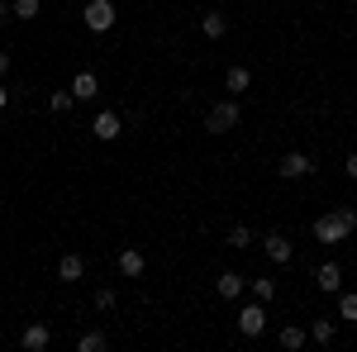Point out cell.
Returning a JSON list of instances; mask_svg holds the SVG:
<instances>
[{"label": "cell", "mask_w": 357, "mask_h": 352, "mask_svg": "<svg viewBox=\"0 0 357 352\" xmlns=\"http://www.w3.org/2000/svg\"><path fill=\"white\" fill-rule=\"evenodd\" d=\"M357 229V210H348V205H338V210H329V215L314 219V243L324 247H338L348 234Z\"/></svg>", "instance_id": "obj_1"}, {"label": "cell", "mask_w": 357, "mask_h": 352, "mask_svg": "<svg viewBox=\"0 0 357 352\" xmlns=\"http://www.w3.org/2000/svg\"><path fill=\"white\" fill-rule=\"evenodd\" d=\"M238 124H243V109H238V100H234V95H229V100H220V105L205 114V129H210V134H234Z\"/></svg>", "instance_id": "obj_2"}, {"label": "cell", "mask_w": 357, "mask_h": 352, "mask_svg": "<svg viewBox=\"0 0 357 352\" xmlns=\"http://www.w3.org/2000/svg\"><path fill=\"white\" fill-rule=\"evenodd\" d=\"M82 20H86L91 33H110V29H114V0H86Z\"/></svg>", "instance_id": "obj_3"}, {"label": "cell", "mask_w": 357, "mask_h": 352, "mask_svg": "<svg viewBox=\"0 0 357 352\" xmlns=\"http://www.w3.org/2000/svg\"><path fill=\"white\" fill-rule=\"evenodd\" d=\"M262 328H267V309H262V300L243 305V309H238V333H243V338H257Z\"/></svg>", "instance_id": "obj_4"}, {"label": "cell", "mask_w": 357, "mask_h": 352, "mask_svg": "<svg viewBox=\"0 0 357 352\" xmlns=\"http://www.w3.org/2000/svg\"><path fill=\"white\" fill-rule=\"evenodd\" d=\"M276 171H281L286 181H301V176L314 171V158H310V153H286V158L276 162Z\"/></svg>", "instance_id": "obj_5"}, {"label": "cell", "mask_w": 357, "mask_h": 352, "mask_svg": "<svg viewBox=\"0 0 357 352\" xmlns=\"http://www.w3.org/2000/svg\"><path fill=\"white\" fill-rule=\"evenodd\" d=\"M91 134L100 138V143H114V138L124 134V119H119L114 109H100V114H96V124H91Z\"/></svg>", "instance_id": "obj_6"}, {"label": "cell", "mask_w": 357, "mask_h": 352, "mask_svg": "<svg viewBox=\"0 0 357 352\" xmlns=\"http://www.w3.org/2000/svg\"><path fill=\"white\" fill-rule=\"evenodd\" d=\"M114 267H119V276H124V281H138V276L148 271V257H143L138 247H124V252L114 257Z\"/></svg>", "instance_id": "obj_7"}, {"label": "cell", "mask_w": 357, "mask_h": 352, "mask_svg": "<svg viewBox=\"0 0 357 352\" xmlns=\"http://www.w3.org/2000/svg\"><path fill=\"white\" fill-rule=\"evenodd\" d=\"M314 286H319L324 296H338V291H343V267H338V262H324V267L314 271Z\"/></svg>", "instance_id": "obj_8"}, {"label": "cell", "mask_w": 357, "mask_h": 352, "mask_svg": "<svg viewBox=\"0 0 357 352\" xmlns=\"http://www.w3.org/2000/svg\"><path fill=\"white\" fill-rule=\"evenodd\" d=\"M20 343H24L29 352H43L48 343H53V328H48V324H29L24 333H20Z\"/></svg>", "instance_id": "obj_9"}, {"label": "cell", "mask_w": 357, "mask_h": 352, "mask_svg": "<svg viewBox=\"0 0 357 352\" xmlns=\"http://www.w3.org/2000/svg\"><path fill=\"white\" fill-rule=\"evenodd\" d=\"M67 91H72L77 100H96V95H100V82H96V72H77Z\"/></svg>", "instance_id": "obj_10"}, {"label": "cell", "mask_w": 357, "mask_h": 352, "mask_svg": "<svg viewBox=\"0 0 357 352\" xmlns=\"http://www.w3.org/2000/svg\"><path fill=\"white\" fill-rule=\"evenodd\" d=\"M82 276H86L82 252H62V262H57V281H82Z\"/></svg>", "instance_id": "obj_11"}, {"label": "cell", "mask_w": 357, "mask_h": 352, "mask_svg": "<svg viewBox=\"0 0 357 352\" xmlns=\"http://www.w3.org/2000/svg\"><path fill=\"white\" fill-rule=\"evenodd\" d=\"M267 257H272L276 267H286V262L296 257V247H291V238H281V234H267Z\"/></svg>", "instance_id": "obj_12"}, {"label": "cell", "mask_w": 357, "mask_h": 352, "mask_svg": "<svg viewBox=\"0 0 357 352\" xmlns=\"http://www.w3.org/2000/svg\"><path fill=\"white\" fill-rule=\"evenodd\" d=\"M200 29H205V38H224L229 33V15L224 10H205L200 15Z\"/></svg>", "instance_id": "obj_13"}, {"label": "cell", "mask_w": 357, "mask_h": 352, "mask_svg": "<svg viewBox=\"0 0 357 352\" xmlns=\"http://www.w3.org/2000/svg\"><path fill=\"white\" fill-rule=\"evenodd\" d=\"M215 291H220V300H238L243 296V276L238 271H224L220 281H215Z\"/></svg>", "instance_id": "obj_14"}, {"label": "cell", "mask_w": 357, "mask_h": 352, "mask_svg": "<svg viewBox=\"0 0 357 352\" xmlns=\"http://www.w3.org/2000/svg\"><path fill=\"white\" fill-rule=\"evenodd\" d=\"M248 86H252V72H248V67H229V77H224V91H229V95H243Z\"/></svg>", "instance_id": "obj_15"}, {"label": "cell", "mask_w": 357, "mask_h": 352, "mask_svg": "<svg viewBox=\"0 0 357 352\" xmlns=\"http://www.w3.org/2000/svg\"><path fill=\"white\" fill-rule=\"evenodd\" d=\"M276 343H281L286 352H301V348H305V328H301V324H286L281 333H276Z\"/></svg>", "instance_id": "obj_16"}, {"label": "cell", "mask_w": 357, "mask_h": 352, "mask_svg": "<svg viewBox=\"0 0 357 352\" xmlns=\"http://www.w3.org/2000/svg\"><path fill=\"white\" fill-rule=\"evenodd\" d=\"M105 348H110V338H105L100 328H91V333L77 338V352H105Z\"/></svg>", "instance_id": "obj_17"}, {"label": "cell", "mask_w": 357, "mask_h": 352, "mask_svg": "<svg viewBox=\"0 0 357 352\" xmlns=\"http://www.w3.org/2000/svg\"><path fill=\"white\" fill-rule=\"evenodd\" d=\"M338 319H343V324L357 319V291H338Z\"/></svg>", "instance_id": "obj_18"}, {"label": "cell", "mask_w": 357, "mask_h": 352, "mask_svg": "<svg viewBox=\"0 0 357 352\" xmlns=\"http://www.w3.org/2000/svg\"><path fill=\"white\" fill-rule=\"evenodd\" d=\"M333 333H338V324H333V319H314V324H310V338H314L319 348H324V343H333Z\"/></svg>", "instance_id": "obj_19"}, {"label": "cell", "mask_w": 357, "mask_h": 352, "mask_svg": "<svg viewBox=\"0 0 357 352\" xmlns=\"http://www.w3.org/2000/svg\"><path fill=\"white\" fill-rule=\"evenodd\" d=\"M248 291H252V300H262V305H267V300L276 296V281H272V276H257V281H248Z\"/></svg>", "instance_id": "obj_20"}, {"label": "cell", "mask_w": 357, "mask_h": 352, "mask_svg": "<svg viewBox=\"0 0 357 352\" xmlns=\"http://www.w3.org/2000/svg\"><path fill=\"white\" fill-rule=\"evenodd\" d=\"M224 243H229V247H238V252H243V247H252V229H248V224H234Z\"/></svg>", "instance_id": "obj_21"}, {"label": "cell", "mask_w": 357, "mask_h": 352, "mask_svg": "<svg viewBox=\"0 0 357 352\" xmlns=\"http://www.w3.org/2000/svg\"><path fill=\"white\" fill-rule=\"evenodd\" d=\"M72 105H77V95H72V91H53V95H48V109H53V114H67Z\"/></svg>", "instance_id": "obj_22"}, {"label": "cell", "mask_w": 357, "mask_h": 352, "mask_svg": "<svg viewBox=\"0 0 357 352\" xmlns=\"http://www.w3.org/2000/svg\"><path fill=\"white\" fill-rule=\"evenodd\" d=\"M10 15L15 20H38V0H10Z\"/></svg>", "instance_id": "obj_23"}, {"label": "cell", "mask_w": 357, "mask_h": 352, "mask_svg": "<svg viewBox=\"0 0 357 352\" xmlns=\"http://www.w3.org/2000/svg\"><path fill=\"white\" fill-rule=\"evenodd\" d=\"M96 309H100V314L114 309V286H100V291H96Z\"/></svg>", "instance_id": "obj_24"}, {"label": "cell", "mask_w": 357, "mask_h": 352, "mask_svg": "<svg viewBox=\"0 0 357 352\" xmlns=\"http://www.w3.org/2000/svg\"><path fill=\"white\" fill-rule=\"evenodd\" d=\"M343 171H348V176L357 181V153H348V158H343Z\"/></svg>", "instance_id": "obj_25"}, {"label": "cell", "mask_w": 357, "mask_h": 352, "mask_svg": "<svg viewBox=\"0 0 357 352\" xmlns=\"http://www.w3.org/2000/svg\"><path fill=\"white\" fill-rule=\"evenodd\" d=\"M5 105H10V86L0 82V109H5Z\"/></svg>", "instance_id": "obj_26"}, {"label": "cell", "mask_w": 357, "mask_h": 352, "mask_svg": "<svg viewBox=\"0 0 357 352\" xmlns=\"http://www.w3.org/2000/svg\"><path fill=\"white\" fill-rule=\"evenodd\" d=\"M5 20H15V15H10V5H5V0H0V24H5Z\"/></svg>", "instance_id": "obj_27"}, {"label": "cell", "mask_w": 357, "mask_h": 352, "mask_svg": "<svg viewBox=\"0 0 357 352\" xmlns=\"http://www.w3.org/2000/svg\"><path fill=\"white\" fill-rule=\"evenodd\" d=\"M5 72H10V53H0V77H5Z\"/></svg>", "instance_id": "obj_28"}]
</instances>
